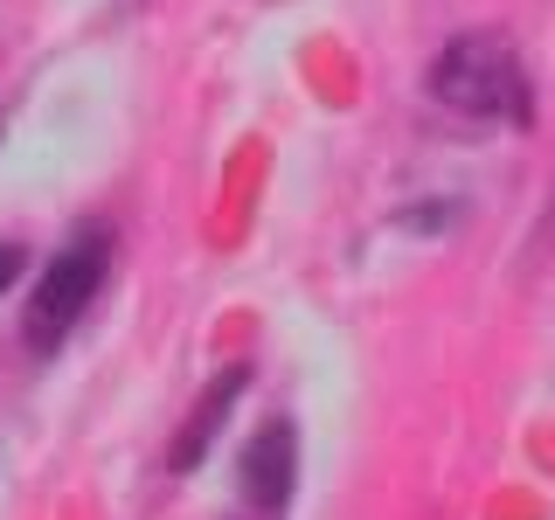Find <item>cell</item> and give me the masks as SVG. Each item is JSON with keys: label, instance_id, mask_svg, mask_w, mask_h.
Returning a JSON list of instances; mask_svg holds the SVG:
<instances>
[{"label": "cell", "instance_id": "6da1fadb", "mask_svg": "<svg viewBox=\"0 0 555 520\" xmlns=\"http://www.w3.org/2000/svg\"><path fill=\"white\" fill-rule=\"evenodd\" d=\"M430 98L459 118H493V126H528L534 98H528V69L500 35H459L438 49L430 63Z\"/></svg>", "mask_w": 555, "mask_h": 520}, {"label": "cell", "instance_id": "5b68a950", "mask_svg": "<svg viewBox=\"0 0 555 520\" xmlns=\"http://www.w3.org/2000/svg\"><path fill=\"white\" fill-rule=\"evenodd\" d=\"M451 216H459L451 202H438V208H396V222H403V230H424V236H430V230H444Z\"/></svg>", "mask_w": 555, "mask_h": 520}, {"label": "cell", "instance_id": "7a4b0ae2", "mask_svg": "<svg viewBox=\"0 0 555 520\" xmlns=\"http://www.w3.org/2000/svg\"><path fill=\"white\" fill-rule=\"evenodd\" d=\"M104 271H112V230H104V222L77 230L42 264V277H35V299H28V320H22V334H28L35 354H56V347L69 340V326L91 312Z\"/></svg>", "mask_w": 555, "mask_h": 520}, {"label": "cell", "instance_id": "3957f363", "mask_svg": "<svg viewBox=\"0 0 555 520\" xmlns=\"http://www.w3.org/2000/svg\"><path fill=\"white\" fill-rule=\"evenodd\" d=\"M236 485H243V499H250L257 514H285L292 507V493H299V430H292L285 416H271V424L243 444Z\"/></svg>", "mask_w": 555, "mask_h": 520}, {"label": "cell", "instance_id": "277c9868", "mask_svg": "<svg viewBox=\"0 0 555 520\" xmlns=\"http://www.w3.org/2000/svg\"><path fill=\"white\" fill-rule=\"evenodd\" d=\"M243 389H250V361H230V368H222V375L195 395L188 424L173 430V444H167V472H195V465L208 458V444L222 438V424H230V410L243 403Z\"/></svg>", "mask_w": 555, "mask_h": 520}, {"label": "cell", "instance_id": "8992f818", "mask_svg": "<svg viewBox=\"0 0 555 520\" xmlns=\"http://www.w3.org/2000/svg\"><path fill=\"white\" fill-rule=\"evenodd\" d=\"M22 264H28V257H22V243H0V299L14 291V277H22Z\"/></svg>", "mask_w": 555, "mask_h": 520}]
</instances>
